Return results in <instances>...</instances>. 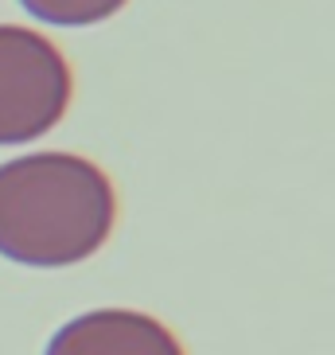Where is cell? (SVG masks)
<instances>
[{"label":"cell","mask_w":335,"mask_h":355,"mask_svg":"<svg viewBox=\"0 0 335 355\" xmlns=\"http://www.w3.org/2000/svg\"><path fill=\"white\" fill-rule=\"evenodd\" d=\"M114 219V184L94 160L28 153L0 164V258L66 270L102 250Z\"/></svg>","instance_id":"1"},{"label":"cell","mask_w":335,"mask_h":355,"mask_svg":"<svg viewBox=\"0 0 335 355\" xmlns=\"http://www.w3.org/2000/svg\"><path fill=\"white\" fill-rule=\"evenodd\" d=\"M71 67L47 35L0 24V145L51 133L71 105Z\"/></svg>","instance_id":"2"},{"label":"cell","mask_w":335,"mask_h":355,"mask_svg":"<svg viewBox=\"0 0 335 355\" xmlns=\"http://www.w3.org/2000/svg\"><path fill=\"white\" fill-rule=\"evenodd\" d=\"M43 355H183L168 324L136 309H94L66 320Z\"/></svg>","instance_id":"3"},{"label":"cell","mask_w":335,"mask_h":355,"mask_svg":"<svg viewBox=\"0 0 335 355\" xmlns=\"http://www.w3.org/2000/svg\"><path fill=\"white\" fill-rule=\"evenodd\" d=\"M24 12L55 28H90L125 8L129 0H20Z\"/></svg>","instance_id":"4"}]
</instances>
